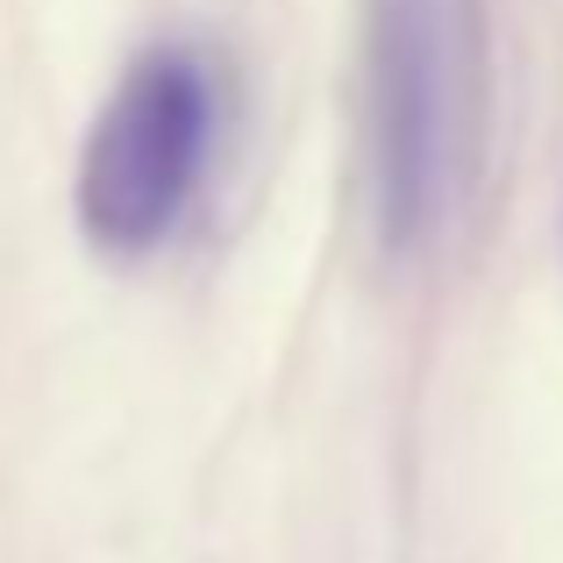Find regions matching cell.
<instances>
[{
  "instance_id": "1",
  "label": "cell",
  "mask_w": 563,
  "mask_h": 563,
  "mask_svg": "<svg viewBox=\"0 0 563 563\" xmlns=\"http://www.w3.org/2000/svg\"><path fill=\"white\" fill-rule=\"evenodd\" d=\"M485 157V0H372L364 179L378 243L413 257L456 221Z\"/></svg>"
},
{
  "instance_id": "2",
  "label": "cell",
  "mask_w": 563,
  "mask_h": 563,
  "mask_svg": "<svg viewBox=\"0 0 563 563\" xmlns=\"http://www.w3.org/2000/svg\"><path fill=\"white\" fill-rule=\"evenodd\" d=\"M221 136L214 57L151 43L100 100L79 151V229L100 257H151L200 200Z\"/></svg>"
}]
</instances>
